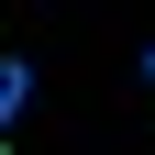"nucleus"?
Instances as JSON below:
<instances>
[{
  "label": "nucleus",
  "instance_id": "nucleus-2",
  "mask_svg": "<svg viewBox=\"0 0 155 155\" xmlns=\"http://www.w3.org/2000/svg\"><path fill=\"white\" fill-rule=\"evenodd\" d=\"M144 89H155V45H144Z\"/></svg>",
  "mask_w": 155,
  "mask_h": 155
},
{
  "label": "nucleus",
  "instance_id": "nucleus-1",
  "mask_svg": "<svg viewBox=\"0 0 155 155\" xmlns=\"http://www.w3.org/2000/svg\"><path fill=\"white\" fill-rule=\"evenodd\" d=\"M22 100H33V55H0V133L22 122Z\"/></svg>",
  "mask_w": 155,
  "mask_h": 155
},
{
  "label": "nucleus",
  "instance_id": "nucleus-3",
  "mask_svg": "<svg viewBox=\"0 0 155 155\" xmlns=\"http://www.w3.org/2000/svg\"><path fill=\"white\" fill-rule=\"evenodd\" d=\"M0 155H11V144H0Z\"/></svg>",
  "mask_w": 155,
  "mask_h": 155
}]
</instances>
